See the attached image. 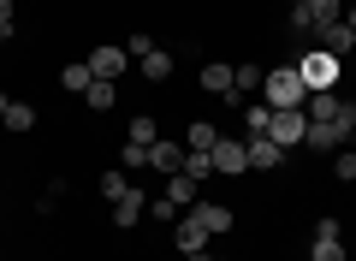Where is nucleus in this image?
Wrapping results in <instances>:
<instances>
[{
	"instance_id": "f257e3e1",
	"label": "nucleus",
	"mask_w": 356,
	"mask_h": 261,
	"mask_svg": "<svg viewBox=\"0 0 356 261\" xmlns=\"http://www.w3.org/2000/svg\"><path fill=\"white\" fill-rule=\"evenodd\" d=\"M261 101H267L273 113H280V107H303V101H309L303 72H297V65H273V72L261 77Z\"/></svg>"
},
{
	"instance_id": "f03ea898",
	"label": "nucleus",
	"mask_w": 356,
	"mask_h": 261,
	"mask_svg": "<svg viewBox=\"0 0 356 261\" xmlns=\"http://www.w3.org/2000/svg\"><path fill=\"white\" fill-rule=\"evenodd\" d=\"M339 65H344V60H332L327 48H309L303 60H297V72H303L309 95H321V89H332V84H339Z\"/></svg>"
},
{
	"instance_id": "7ed1b4c3",
	"label": "nucleus",
	"mask_w": 356,
	"mask_h": 261,
	"mask_svg": "<svg viewBox=\"0 0 356 261\" xmlns=\"http://www.w3.org/2000/svg\"><path fill=\"white\" fill-rule=\"evenodd\" d=\"M261 137H273L280 149H303V137H309V113H303V107H280Z\"/></svg>"
},
{
	"instance_id": "20e7f679",
	"label": "nucleus",
	"mask_w": 356,
	"mask_h": 261,
	"mask_svg": "<svg viewBox=\"0 0 356 261\" xmlns=\"http://www.w3.org/2000/svg\"><path fill=\"white\" fill-rule=\"evenodd\" d=\"M208 161H214V178H243V173H250V155H243V137H220Z\"/></svg>"
},
{
	"instance_id": "39448f33",
	"label": "nucleus",
	"mask_w": 356,
	"mask_h": 261,
	"mask_svg": "<svg viewBox=\"0 0 356 261\" xmlns=\"http://www.w3.org/2000/svg\"><path fill=\"white\" fill-rule=\"evenodd\" d=\"M89 72L102 77V84H119V77L131 72V54L113 48V42H102V48H89Z\"/></svg>"
},
{
	"instance_id": "423d86ee",
	"label": "nucleus",
	"mask_w": 356,
	"mask_h": 261,
	"mask_svg": "<svg viewBox=\"0 0 356 261\" xmlns=\"http://www.w3.org/2000/svg\"><path fill=\"white\" fill-rule=\"evenodd\" d=\"M344 143H350V125H344V119H327V125H309L303 149H315V155H339Z\"/></svg>"
},
{
	"instance_id": "0eeeda50",
	"label": "nucleus",
	"mask_w": 356,
	"mask_h": 261,
	"mask_svg": "<svg viewBox=\"0 0 356 261\" xmlns=\"http://www.w3.org/2000/svg\"><path fill=\"white\" fill-rule=\"evenodd\" d=\"M243 155H250V173H273V166L285 161V149L273 137H261V131H250V137H243Z\"/></svg>"
},
{
	"instance_id": "6e6552de",
	"label": "nucleus",
	"mask_w": 356,
	"mask_h": 261,
	"mask_svg": "<svg viewBox=\"0 0 356 261\" xmlns=\"http://www.w3.org/2000/svg\"><path fill=\"white\" fill-rule=\"evenodd\" d=\"M184 214H191V220L202 226L208 237H220V232H232V208H226V202H196V208H184Z\"/></svg>"
},
{
	"instance_id": "1a4fd4ad",
	"label": "nucleus",
	"mask_w": 356,
	"mask_h": 261,
	"mask_svg": "<svg viewBox=\"0 0 356 261\" xmlns=\"http://www.w3.org/2000/svg\"><path fill=\"white\" fill-rule=\"evenodd\" d=\"M178 166H184V143L154 137V143H149V173H178Z\"/></svg>"
},
{
	"instance_id": "9d476101",
	"label": "nucleus",
	"mask_w": 356,
	"mask_h": 261,
	"mask_svg": "<svg viewBox=\"0 0 356 261\" xmlns=\"http://www.w3.org/2000/svg\"><path fill=\"white\" fill-rule=\"evenodd\" d=\"M315 48H327L332 60H344V54L356 48V36L344 30V18H339V24H321V30H315Z\"/></svg>"
},
{
	"instance_id": "9b49d317",
	"label": "nucleus",
	"mask_w": 356,
	"mask_h": 261,
	"mask_svg": "<svg viewBox=\"0 0 356 261\" xmlns=\"http://www.w3.org/2000/svg\"><path fill=\"white\" fill-rule=\"evenodd\" d=\"M172 244H178V255H202V249H208V232L191 220V214H184V220L172 226Z\"/></svg>"
},
{
	"instance_id": "f8f14e48",
	"label": "nucleus",
	"mask_w": 356,
	"mask_h": 261,
	"mask_svg": "<svg viewBox=\"0 0 356 261\" xmlns=\"http://www.w3.org/2000/svg\"><path fill=\"white\" fill-rule=\"evenodd\" d=\"M143 214H149V196H143V190H137V184H131V190H125V196H119V202H113V226H137V220H143Z\"/></svg>"
},
{
	"instance_id": "ddd939ff",
	"label": "nucleus",
	"mask_w": 356,
	"mask_h": 261,
	"mask_svg": "<svg viewBox=\"0 0 356 261\" xmlns=\"http://www.w3.org/2000/svg\"><path fill=\"white\" fill-rule=\"evenodd\" d=\"M202 89L208 95H220V101H238V89H232V65H202Z\"/></svg>"
},
{
	"instance_id": "4468645a",
	"label": "nucleus",
	"mask_w": 356,
	"mask_h": 261,
	"mask_svg": "<svg viewBox=\"0 0 356 261\" xmlns=\"http://www.w3.org/2000/svg\"><path fill=\"white\" fill-rule=\"evenodd\" d=\"M226 137V131H220V125H208V119H196L191 131H184V149H196V155H214V143Z\"/></svg>"
},
{
	"instance_id": "2eb2a0df",
	"label": "nucleus",
	"mask_w": 356,
	"mask_h": 261,
	"mask_svg": "<svg viewBox=\"0 0 356 261\" xmlns=\"http://www.w3.org/2000/svg\"><path fill=\"white\" fill-rule=\"evenodd\" d=\"M166 202H172V208H196V178H184V173H166Z\"/></svg>"
},
{
	"instance_id": "dca6fc26",
	"label": "nucleus",
	"mask_w": 356,
	"mask_h": 261,
	"mask_svg": "<svg viewBox=\"0 0 356 261\" xmlns=\"http://www.w3.org/2000/svg\"><path fill=\"white\" fill-rule=\"evenodd\" d=\"M137 72L149 77V84H166V77H172V54H166V48H149V54L137 60Z\"/></svg>"
},
{
	"instance_id": "f3484780",
	"label": "nucleus",
	"mask_w": 356,
	"mask_h": 261,
	"mask_svg": "<svg viewBox=\"0 0 356 261\" xmlns=\"http://www.w3.org/2000/svg\"><path fill=\"white\" fill-rule=\"evenodd\" d=\"M303 13H309V36H315L321 24H339V18H344V0H309Z\"/></svg>"
},
{
	"instance_id": "a211bd4d",
	"label": "nucleus",
	"mask_w": 356,
	"mask_h": 261,
	"mask_svg": "<svg viewBox=\"0 0 356 261\" xmlns=\"http://www.w3.org/2000/svg\"><path fill=\"white\" fill-rule=\"evenodd\" d=\"M309 261H350V255H344V237H321V232H315V244H309Z\"/></svg>"
},
{
	"instance_id": "6ab92c4d",
	"label": "nucleus",
	"mask_w": 356,
	"mask_h": 261,
	"mask_svg": "<svg viewBox=\"0 0 356 261\" xmlns=\"http://www.w3.org/2000/svg\"><path fill=\"white\" fill-rule=\"evenodd\" d=\"M60 84L72 89V95H83V89L95 84V72H89V60H77V65H65V72H60Z\"/></svg>"
},
{
	"instance_id": "aec40b11",
	"label": "nucleus",
	"mask_w": 356,
	"mask_h": 261,
	"mask_svg": "<svg viewBox=\"0 0 356 261\" xmlns=\"http://www.w3.org/2000/svg\"><path fill=\"white\" fill-rule=\"evenodd\" d=\"M154 137H161V125H154L149 113H137V119H131V137H125V143H137V149H149Z\"/></svg>"
},
{
	"instance_id": "412c9836",
	"label": "nucleus",
	"mask_w": 356,
	"mask_h": 261,
	"mask_svg": "<svg viewBox=\"0 0 356 261\" xmlns=\"http://www.w3.org/2000/svg\"><path fill=\"white\" fill-rule=\"evenodd\" d=\"M6 131H36V107L30 101H13L6 107Z\"/></svg>"
},
{
	"instance_id": "4be33fe9",
	"label": "nucleus",
	"mask_w": 356,
	"mask_h": 261,
	"mask_svg": "<svg viewBox=\"0 0 356 261\" xmlns=\"http://www.w3.org/2000/svg\"><path fill=\"white\" fill-rule=\"evenodd\" d=\"M178 173L202 184V178H214V161H208V155H196V149H184V166H178Z\"/></svg>"
},
{
	"instance_id": "5701e85b",
	"label": "nucleus",
	"mask_w": 356,
	"mask_h": 261,
	"mask_svg": "<svg viewBox=\"0 0 356 261\" xmlns=\"http://www.w3.org/2000/svg\"><path fill=\"white\" fill-rule=\"evenodd\" d=\"M83 101H89V107H95V113H107V107H113L119 95H113V84H102V77H95V84L83 89Z\"/></svg>"
},
{
	"instance_id": "b1692460",
	"label": "nucleus",
	"mask_w": 356,
	"mask_h": 261,
	"mask_svg": "<svg viewBox=\"0 0 356 261\" xmlns=\"http://www.w3.org/2000/svg\"><path fill=\"white\" fill-rule=\"evenodd\" d=\"M261 65H232V89H238V95H243V89H261Z\"/></svg>"
},
{
	"instance_id": "393cba45",
	"label": "nucleus",
	"mask_w": 356,
	"mask_h": 261,
	"mask_svg": "<svg viewBox=\"0 0 356 261\" xmlns=\"http://www.w3.org/2000/svg\"><path fill=\"white\" fill-rule=\"evenodd\" d=\"M243 125H250V131H267V125H273V107H267V101H250V107H243Z\"/></svg>"
},
{
	"instance_id": "a878e982",
	"label": "nucleus",
	"mask_w": 356,
	"mask_h": 261,
	"mask_svg": "<svg viewBox=\"0 0 356 261\" xmlns=\"http://www.w3.org/2000/svg\"><path fill=\"white\" fill-rule=\"evenodd\" d=\"M332 173H339L344 184H350V178H356V149H350V143H344V149L332 155Z\"/></svg>"
},
{
	"instance_id": "bb28decb",
	"label": "nucleus",
	"mask_w": 356,
	"mask_h": 261,
	"mask_svg": "<svg viewBox=\"0 0 356 261\" xmlns=\"http://www.w3.org/2000/svg\"><path fill=\"white\" fill-rule=\"evenodd\" d=\"M125 190H131V178H125V173H102V196H107V202H119Z\"/></svg>"
},
{
	"instance_id": "cd10ccee",
	"label": "nucleus",
	"mask_w": 356,
	"mask_h": 261,
	"mask_svg": "<svg viewBox=\"0 0 356 261\" xmlns=\"http://www.w3.org/2000/svg\"><path fill=\"white\" fill-rule=\"evenodd\" d=\"M149 166V149H137V143H125V173H143Z\"/></svg>"
},
{
	"instance_id": "c85d7f7f",
	"label": "nucleus",
	"mask_w": 356,
	"mask_h": 261,
	"mask_svg": "<svg viewBox=\"0 0 356 261\" xmlns=\"http://www.w3.org/2000/svg\"><path fill=\"white\" fill-rule=\"evenodd\" d=\"M0 18H6V24H18V6H13V0H0Z\"/></svg>"
},
{
	"instance_id": "c756f323",
	"label": "nucleus",
	"mask_w": 356,
	"mask_h": 261,
	"mask_svg": "<svg viewBox=\"0 0 356 261\" xmlns=\"http://www.w3.org/2000/svg\"><path fill=\"white\" fill-rule=\"evenodd\" d=\"M344 30H350V36H356V6H344Z\"/></svg>"
},
{
	"instance_id": "7c9ffc66",
	"label": "nucleus",
	"mask_w": 356,
	"mask_h": 261,
	"mask_svg": "<svg viewBox=\"0 0 356 261\" xmlns=\"http://www.w3.org/2000/svg\"><path fill=\"white\" fill-rule=\"evenodd\" d=\"M6 42H13V24H6V18H0V48H6Z\"/></svg>"
},
{
	"instance_id": "2f4dec72",
	"label": "nucleus",
	"mask_w": 356,
	"mask_h": 261,
	"mask_svg": "<svg viewBox=\"0 0 356 261\" xmlns=\"http://www.w3.org/2000/svg\"><path fill=\"white\" fill-rule=\"evenodd\" d=\"M6 107H13V95H6V89H0V119H6Z\"/></svg>"
},
{
	"instance_id": "473e14b6",
	"label": "nucleus",
	"mask_w": 356,
	"mask_h": 261,
	"mask_svg": "<svg viewBox=\"0 0 356 261\" xmlns=\"http://www.w3.org/2000/svg\"><path fill=\"white\" fill-rule=\"evenodd\" d=\"M184 261H220V255H208V249H202V255H184Z\"/></svg>"
},
{
	"instance_id": "72a5a7b5",
	"label": "nucleus",
	"mask_w": 356,
	"mask_h": 261,
	"mask_svg": "<svg viewBox=\"0 0 356 261\" xmlns=\"http://www.w3.org/2000/svg\"><path fill=\"white\" fill-rule=\"evenodd\" d=\"M291 6H309V0H291Z\"/></svg>"
},
{
	"instance_id": "f704fd0d",
	"label": "nucleus",
	"mask_w": 356,
	"mask_h": 261,
	"mask_svg": "<svg viewBox=\"0 0 356 261\" xmlns=\"http://www.w3.org/2000/svg\"><path fill=\"white\" fill-rule=\"evenodd\" d=\"M350 149H356V131H350Z\"/></svg>"
}]
</instances>
